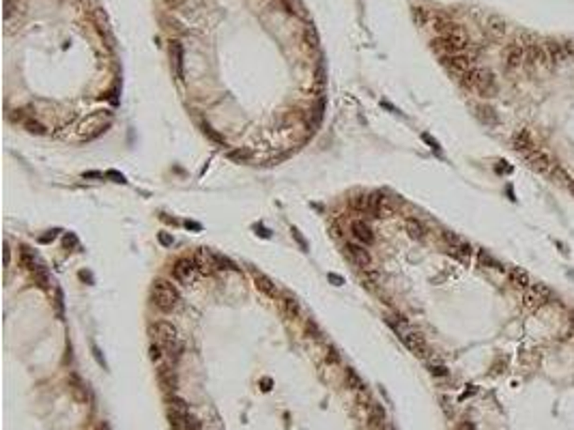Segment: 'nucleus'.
<instances>
[{
	"label": "nucleus",
	"instance_id": "nucleus-1",
	"mask_svg": "<svg viewBox=\"0 0 574 430\" xmlns=\"http://www.w3.org/2000/svg\"><path fill=\"white\" fill-rule=\"evenodd\" d=\"M460 82L464 88H471L476 90L480 97L488 99L497 95V80H494V74L490 69H484V67H471L467 74L460 76Z\"/></svg>",
	"mask_w": 574,
	"mask_h": 430
},
{
	"label": "nucleus",
	"instance_id": "nucleus-2",
	"mask_svg": "<svg viewBox=\"0 0 574 430\" xmlns=\"http://www.w3.org/2000/svg\"><path fill=\"white\" fill-rule=\"evenodd\" d=\"M150 301H153V306L160 312L168 314L172 310H176L178 301H181V295H178V288L170 282V280L157 278V280H153V286H150Z\"/></svg>",
	"mask_w": 574,
	"mask_h": 430
},
{
	"label": "nucleus",
	"instance_id": "nucleus-3",
	"mask_svg": "<svg viewBox=\"0 0 574 430\" xmlns=\"http://www.w3.org/2000/svg\"><path fill=\"white\" fill-rule=\"evenodd\" d=\"M198 271V260H196V254H188V256H181L172 262L170 267V276L176 284H190L194 280V274Z\"/></svg>",
	"mask_w": 574,
	"mask_h": 430
},
{
	"label": "nucleus",
	"instance_id": "nucleus-4",
	"mask_svg": "<svg viewBox=\"0 0 574 430\" xmlns=\"http://www.w3.org/2000/svg\"><path fill=\"white\" fill-rule=\"evenodd\" d=\"M348 232H350V239L362 243V246H372L374 243V230H372L370 222L366 218H355L348 222Z\"/></svg>",
	"mask_w": 574,
	"mask_h": 430
},
{
	"label": "nucleus",
	"instance_id": "nucleus-5",
	"mask_svg": "<svg viewBox=\"0 0 574 430\" xmlns=\"http://www.w3.org/2000/svg\"><path fill=\"white\" fill-rule=\"evenodd\" d=\"M342 252L346 254L348 260L353 264H357L360 269H368L370 262H372V256H370L368 250H366V246H362V243H357L353 239L342 243Z\"/></svg>",
	"mask_w": 574,
	"mask_h": 430
},
{
	"label": "nucleus",
	"instance_id": "nucleus-6",
	"mask_svg": "<svg viewBox=\"0 0 574 430\" xmlns=\"http://www.w3.org/2000/svg\"><path fill=\"white\" fill-rule=\"evenodd\" d=\"M441 62H443V67H448L452 74H456V76H462V74H467V71L473 67V58L471 56H467V54H448V56H441Z\"/></svg>",
	"mask_w": 574,
	"mask_h": 430
},
{
	"label": "nucleus",
	"instance_id": "nucleus-7",
	"mask_svg": "<svg viewBox=\"0 0 574 430\" xmlns=\"http://www.w3.org/2000/svg\"><path fill=\"white\" fill-rule=\"evenodd\" d=\"M170 67L174 71V78L183 82L185 78V50L181 41H170Z\"/></svg>",
	"mask_w": 574,
	"mask_h": 430
},
{
	"label": "nucleus",
	"instance_id": "nucleus-8",
	"mask_svg": "<svg viewBox=\"0 0 574 430\" xmlns=\"http://www.w3.org/2000/svg\"><path fill=\"white\" fill-rule=\"evenodd\" d=\"M400 340H402V344L408 348V350H413L415 355H420V357H424L426 355V350H428V346H426V340H424V336L422 334H415V332H402L398 336Z\"/></svg>",
	"mask_w": 574,
	"mask_h": 430
},
{
	"label": "nucleus",
	"instance_id": "nucleus-9",
	"mask_svg": "<svg viewBox=\"0 0 574 430\" xmlns=\"http://www.w3.org/2000/svg\"><path fill=\"white\" fill-rule=\"evenodd\" d=\"M157 378H160V385L164 387L166 394H174L178 387V374L172 366H160L157 370Z\"/></svg>",
	"mask_w": 574,
	"mask_h": 430
},
{
	"label": "nucleus",
	"instance_id": "nucleus-10",
	"mask_svg": "<svg viewBox=\"0 0 574 430\" xmlns=\"http://www.w3.org/2000/svg\"><path fill=\"white\" fill-rule=\"evenodd\" d=\"M148 332H150V336H155L157 342H166V340H170V338H176V329H174V325H172V322H168V320H153V322H148Z\"/></svg>",
	"mask_w": 574,
	"mask_h": 430
},
{
	"label": "nucleus",
	"instance_id": "nucleus-11",
	"mask_svg": "<svg viewBox=\"0 0 574 430\" xmlns=\"http://www.w3.org/2000/svg\"><path fill=\"white\" fill-rule=\"evenodd\" d=\"M206 260L211 262V267L213 269H218V271H232V274H236L239 271V267H236V262L234 260H230L226 254H222V252H213V250H206Z\"/></svg>",
	"mask_w": 574,
	"mask_h": 430
},
{
	"label": "nucleus",
	"instance_id": "nucleus-12",
	"mask_svg": "<svg viewBox=\"0 0 574 430\" xmlns=\"http://www.w3.org/2000/svg\"><path fill=\"white\" fill-rule=\"evenodd\" d=\"M162 346H164V353H166L168 357H170V364L174 366L178 360L183 357V353H185V344L178 340V336L176 338H170V340H166V342H160Z\"/></svg>",
	"mask_w": 574,
	"mask_h": 430
},
{
	"label": "nucleus",
	"instance_id": "nucleus-13",
	"mask_svg": "<svg viewBox=\"0 0 574 430\" xmlns=\"http://www.w3.org/2000/svg\"><path fill=\"white\" fill-rule=\"evenodd\" d=\"M522 62H525V48H522L520 43H512V46H508V50H506L508 69H516V67H520Z\"/></svg>",
	"mask_w": 574,
	"mask_h": 430
},
{
	"label": "nucleus",
	"instance_id": "nucleus-14",
	"mask_svg": "<svg viewBox=\"0 0 574 430\" xmlns=\"http://www.w3.org/2000/svg\"><path fill=\"white\" fill-rule=\"evenodd\" d=\"M512 144H514V148L518 150V153H525V155H532V153H534V140H532V136H529L525 129H520V132L514 134Z\"/></svg>",
	"mask_w": 574,
	"mask_h": 430
},
{
	"label": "nucleus",
	"instance_id": "nucleus-15",
	"mask_svg": "<svg viewBox=\"0 0 574 430\" xmlns=\"http://www.w3.org/2000/svg\"><path fill=\"white\" fill-rule=\"evenodd\" d=\"M544 50H546L548 60L553 62V64H559V62H564L566 58H568V56H566V50H564V43H562V41L550 39V41L544 43Z\"/></svg>",
	"mask_w": 574,
	"mask_h": 430
},
{
	"label": "nucleus",
	"instance_id": "nucleus-16",
	"mask_svg": "<svg viewBox=\"0 0 574 430\" xmlns=\"http://www.w3.org/2000/svg\"><path fill=\"white\" fill-rule=\"evenodd\" d=\"M20 262L24 264V267H26L28 271H30V274H32L34 269H39L41 264H43V262L39 260V256L34 254L30 248H26V246H22V250H20Z\"/></svg>",
	"mask_w": 574,
	"mask_h": 430
},
{
	"label": "nucleus",
	"instance_id": "nucleus-17",
	"mask_svg": "<svg viewBox=\"0 0 574 430\" xmlns=\"http://www.w3.org/2000/svg\"><path fill=\"white\" fill-rule=\"evenodd\" d=\"M476 114H478V118L482 120L484 125H488V127H494V125L499 123V116H497V112H494L492 106L480 104V106L476 108Z\"/></svg>",
	"mask_w": 574,
	"mask_h": 430
},
{
	"label": "nucleus",
	"instance_id": "nucleus-18",
	"mask_svg": "<svg viewBox=\"0 0 574 430\" xmlns=\"http://www.w3.org/2000/svg\"><path fill=\"white\" fill-rule=\"evenodd\" d=\"M486 30H488L494 39H499V37H504V34H506L508 24H506V20H504V18H499V16H490L488 20H486Z\"/></svg>",
	"mask_w": 574,
	"mask_h": 430
},
{
	"label": "nucleus",
	"instance_id": "nucleus-19",
	"mask_svg": "<svg viewBox=\"0 0 574 430\" xmlns=\"http://www.w3.org/2000/svg\"><path fill=\"white\" fill-rule=\"evenodd\" d=\"M529 164L538 172H548L550 166H553V162H550V157L546 153H532L529 155Z\"/></svg>",
	"mask_w": 574,
	"mask_h": 430
},
{
	"label": "nucleus",
	"instance_id": "nucleus-20",
	"mask_svg": "<svg viewBox=\"0 0 574 430\" xmlns=\"http://www.w3.org/2000/svg\"><path fill=\"white\" fill-rule=\"evenodd\" d=\"M252 278H254L256 286H258V288H260L262 292H267V295H274V292H276L274 280H271L269 276H264L262 271H252Z\"/></svg>",
	"mask_w": 574,
	"mask_h": 430
},
{
	"label": "nucleus",
	"instance_id": "nucleus-21",
	"mask_svg": "<svg viewBox=\"0 0 574 430\" xmlns=\"http://www.w3.org/2000/svg\"><path fill=\"white\" fill-rule=\"evenodd\" d=\"M404 228H406L408 236H413V239H424V236H426V226L422 224L418 218H406Z\"/></svg>",
	"mask_w": 574,
	"mask_h": 430
},
{
	"label": "nucleus",
	"instance_id": "nucleus-22",
	"mask_svg": "<svg viewBox=\"0 0 574 430\" xmlns=\"http://www.w3.org/2000/svg\"><path fill=\"white\" fill-rule=\"evenodd\" d=\"M200 129H202V134H204L211 142H215V144H220V146H228L226 138H224V136H222V134H220L218 129H215L211 123H206V120H202V123H200Z\"/></svg>",
	"mask_w": 574,
	"mask_h": 430
},
{
	"label": "nucleus",
	"instance_id": "nucleus-23",
	"mask_svg": "<svg viewBox=\"0 0 574 430\" xmlns=\"http://www.w3.org/2000/svg\"><path fill=\"white\" fill-rule=\"evenodd\" d=\"M350 209H353L355 213H362V215H368L370 211V200H368V194H355L353 198H350Z\"/></svg>",
	"mask_w": 574,
	"mask_h": 430
},
{
	"label": "nucleus",
	"instance_id": "nucleus-24",
	"mask_svg": "<svg viewBox=\"0 0 574 430\" xmlns=\"http://www.w3.org/2000/svg\"><path fill=\"white\" fill-rule=\"evenodd\" d=\"M368 422H370L372 428H378V426H381L383 422H385V411H383L381 404H376V402L370 404V408H368Z\"/></svg>",
	"mask_w": 574,
	"mask_h": 430
},
{
	"label": "nucleus",
	"instance_id": "nucleus-25",
	"mask_svg": "<svg viewBox=\"0 0 574 430\" xmlns=\"http://www.w3.org/2000/svg\"><path fill=\"white\" fill-rule=\"evenodd\" d=\"M22 125H24V129L28 134H34V136H48V127L41 123L39 118H24L22 120Z\"/></svg>",
	"mask_w": 574,
	"mask_h": 430
},
{
	"label": "nucleus",
	"instance_id": "nucleus-26",
	"mask_svg": "<svg viewBox=\"0 0 574 430\" xmlns=\"http://www.w3.org/2000/svg\"><path fill=\"white\" fill-rule=\"evenodd\" d=\"M478 262L482 264V267H486V269H494V271H504V269H506L504 264H501V262L497 260V258H492L490 254H486L484 250H480V252H478Z\"/></svg>",
	"mask_w": 574,
	"mask_h": 430
},
{
	"label": "nucleus",
	"instance_id": "nucleus-27",
	"mask_svg": "<svg viewBox=\"0 0 574 430\" xmlns=\"http://www.w3.org/2000/svg\"><path fill=\"white\" fill-rule=\"evenodd\" d=\"M32 278H34V284L41 286L43 290L50 288V284H52V282H50V274H48L46 264H41L39 269H34V271H32Z\"/></svg>",
	"mask_w": 574,
	"mask_h": 430
},
{
	"label": "nucleus",
	"instance_id": "nucleus-28",
	"mask_svg": "<svg viewBox=\"0 0 574 430\" xmlns=\"http://www.w3.org/2000/svg\"><path fill=\"white\" fill-rule=\"evenodd\" d=\"M118 95H120V86H118V84H114L112 88H108L99 99H104V102H108L110 106H118V102H120V97H118Z\"/></svg>",
	"mask_w": 574,
	"mask_h": 430
},
{
	"label": "nucleus",
	"instance_id": "nucleus-29",
	"mask_svg": "<svg viewBox=\"0 0 574 430\" xmlns=\"http://www.w3.org/2000/svg\"><path fill=\"white\" fill-rule=\"evenodd\" d=\"M290 234H292V239H295V243L299 246L301 252H308V250H310V243H308V239L304 236V232H301L297 226H290Z\"/></svg>",
	"mask_w": 574,
	"mask_h": 430
},
{
	"label": "nucleus",
	"instance_id": "nucleus-30",
	"mask_svg": "<svg viewBox=\"0 0 574 430\" xmlns=\"http://www.w3.org/2000/svg\"><path fill=\"white\" fill-rule=\"evenodd\" d=\"M54 308H56V316L62 320V316H64V297H62V290L58 288V286L54 288Z\"/></svg>",
	"mask_w": 574,
	"mask_h": 430
},
{
	"label": "nucleus",
	"instance_id": "nucleus-31",
	"mask_svg": "<svg viewBox=\"0 0 574 430\" xmlns=\"http://www.w3.org/2000/svg\"><path fill=\"white\" fill-rule=\"evenodd\" d=\"M164 346L160 342H150V346H148V357H150V362H155V364H160L162 360H164Z\"/></svg>",
	"mask_w": 574,
	"mask_h": 430
},
{
	"label": "nucleus",
	"instance_id": "nucleus-32",
	"mask_svg": "<svg viewBox=\"0 0 574 430\" xmlns=\"http://www.w3.org/2000/svg\"><path fill=\"white\" fill-rule=\"evenodd\" d=\"M510 278H512V282H514L516 286H522V288H527V286H529V276L525 274V271L512 269V271H510Z\"/></svg>",
	"mask_w": 574,
	"mask_h": 430
},
{
	"label": "nucleus",
	"instance_id": "nucleus-33",
	"mask_svg": "<svg viewBox=\"0 0 574 430\" xmlns=\"http://www.w3.org/2000/svg\"><path fill=\"white\" fill-rule=\"evenodd\" d=\"M20 11V0H4V22L9 24L11 18Z\"/></svg>",
	"mask_w": 574,
	"mask_h": 430
},
{
	"label": "nucleus",
	"instance_id": "nucleus-34",
	"mask_svg": "<svg viewBox=\"0 0 574 430\" xmlns=\"http://www.w3.org/2000/svg\"><path fill=\"white\" fill-rule=\"evenodd\" d=\"M183 430H202V422H200L196 415L188 413V418L183 422Z\"/></svg>",
	"mask_w": 574,
	"mask_h": 430
},
{
	"label": "nucleus",
	"instance_id": "nucleus-35",
	"mask_svg": "<svg viewBox=\"0 0 574 430\" xmlns=\"http://www.w3.org/2000/svg\"><path fill=\"white\" fill-rule=\"evenodd\" d=\"M228 160H232L236 164H248L250 162V155L241 148H234V150H228Z\"/></svg>",
	"mask_w": 574,
	"mask_h": 430
},
{
	"label": "nucleus",
	"instance_id": "nucleus-36",
	"mask_svg": "<svg viewBox=\"0 0 574 430\" xmlns=\"http://www.w3.org/2000/svg\"><path fill=\"white\" fill-rule=\"evenodd\" d=\"M346 381H348V385L350 387H355V390H364V381L360 376H357V372L355 370H346Z\"/></svg>",
	"mask_w": 574,
	"mask_h": 430
},
{
	"label": "nucleus",
	"instance_id": "nucleus-37",
	"mask_svg": "<svg viewBox=\"0 0 574 430\" xmlns=\"http://www.w3.org/2000/svg\"><path fill=\"white\" fill-rule=\"evenodd\" d=\"M62 246L67 250H76L78 246H80V241H78V236L74 232H64L62 234Z\"/></svg>",
	"mask_w": 574,
	"mask_h": 430
},
{
	"label": "nucleus",
	"instance_id": "nucleus-38",
	"mask_svg": "<svg viewBox=\"0 0 574 430\" xmlns=\"http://www.w3.org/2000/svg\"><path fill=\"white\" fill-rule=\"evenodd\" d=\"M422 140H424L426 144L434 150V153H439V155H441V144H439V140H436V138H432L430 134H426V132H424V134H422Z\"/></svg>",
	"mask_w": 574,
	"mask_h": 430
},
{
	"label": "nucleus",
	"instance_id": "nucleus-39",
	"mask_svg": "<svg viewBox=\"0 0 574 430\" xmlns=\"http://www.w3.org/2000/svg\"><path fill=\"white\" fill-rule=\"evenodd\" d=\"M540 304H542V297L538 295V288H536V292H527V295H525V306L527 308H536Z\"/></svg>",
	"mask_w": 574,
	"mask_h": 430
},
{
	"label": "nucleus",
	"instance_id": "nucleus-40",
	"mask_svg": "<svg viewBox=\"0 0 574 430\" xmlns=\"http://www.w3.org/2000/svg\"><path fill=\"white\" fill-rule=\"evenodd\" d=\"M428 370H430V374H432V376H448L450 374L448 368H446V366H441V364H430Z\"/></svg>",
	"mask_w": 574,
	"mask_h": 430
},
{
	"label": "nucleus",
	"instance_id": "nucleus-41",
	"mask_svg": "<svg viewBox=\"0 0 574 430\" xmlns=\"http://www.w3.org/2000/svg\"><path fill=\"white\" fill-rule=\"evenodd\" d=\"M58 232H60V228H52V230H48L46 234H41L37 241L41 243V246H46V243H52V241L56 239V234H58Z\"/></svg>",
	"mask_w": 574,
	"mask_h": 430
},
{
	"label": "nucleus",
	"instance_id": "nucleus-42",
	"mask_svg": "<svg viewBox=\"0 0 574 430\" xmlns=\"http://www.w3.org/2000/svg\"><path fill=\"white\" fill-rule=\"evenodd\" d=\"M157 241H160L164 248H172V243H174V236H172L170 232H157Z\"/></svg>",
	"mask_w": 574,
	"mask_h": 430
},
{
	"label": "nucleus",
	"instance_id": "nucleus-43",
	"mask_svg": "<svg viewBox=\"0 0 574 430\" xmlns=\"http://www.w3.org/2000/svg\"><path fill=\"white\" fill-rule=\"evenodd\" d=\"M254 230H256V234L260 236V239H271V230L267 226H262V224H254Z\"/></svg>",
	"mask_w": 574,
	"mask_h": 430
},
{
	"label": "nucleus",
	"instance_id": "nucleus-44",
	"mask_svg": "<svg viewBox=\"0 0 574 430\" xmlns=\"http://www.w3.org/2000/svg\"><path fill=\"white\" fill-rule=\"evenodd\" d=\"M82 176L84 178H99V181H106V172H97V170H86V172H82Z\"/></svg>",
	"mask_w": 574,
	"mask_h": 430
},
{
	"label": "nucleus",
	"instance_id": "nucleus-45",
	"mask_svg": "<svg viewBox=\"0 0 574 430\" xmlns=\"http://www.w3.org/2000/svg\"><path fill=\"white\" fill-rule=\"evenodd\" d=\"M306 329H308V334H312L314 338H320V329H318V325L314 320H308L306 322Z\"/></svg>",
	"mask_w": 574,
	"mask_h": 430
},
{
	"label": "nucleus",
	"instance_id": "nucleus-46",
	"mask_svg": "<svg viewBox=\"0 0 574 430\" xmlns=\"http://www.w3.org/2000/svg\"><path fill=\"white\" fill-rule=\"evenodd\" d=\"M92 357L97 360V364L102 366V368H108V364H106V360H104V355H102V350L97 348V344H92Z\"/></svg>",
	"mask_w": 574,
	"mask_h": 430
},
{
	"label": "nucleus",
	"instance_id": "nucleus-47",
	"mask_svg": "<svg viewBox=\"0 0 574 430\" xmlns=\"http://www.w3.org/2000/svg\"><path fill=\"white\" fill-rule=\"evenodd\" d=\"M78 278H80L82 282H86V284H95V278H92V274H90V271H86V269L78 271Z\"/></svg>",
	"mask_w": 574,
	"mask_h": 430
},
{
	"label": "nucleus",
	"instance_id": "nucleus-48",
	"mask_svg": "<svg viewBox=\"0 0 574 430\" xmlns=\"http://www.w3.org/2000/svg\"><path fill=\"white\" fill-rule=\"evenodd\" d=\"M183 226L188 228V230H202V224L196 220H183Z\"/></svg>",
	"mask_w": 574,
	"mask_h": 430
},
{
	"label": "nucleus",
	"instance_id": "nucleus-49",
	"mask_svg": "<svg viewBox=\"0 0 574 430\" xmlns=\"http://www.w3.org/2000/svg\"><path fill=\"white\" fill-rule=\"evenodd\" d=\"M327 280H329V282H332L334 286H342V284H344V278L338 276V274H334V271H329V274H327Z\"/></svg>",
	"mask_w": 574,
	"mask_h": 430
},
{
	"label": "nucleus",
	"instance_id": "nucleus-50",
	"mask_svg": "<svg viewBox=\"0 0 574 430\" xmlns=\"http://www.w3.org/2000/svg\"><path fill=\"white\" fill-rule=\"evenodd\" d=\"M106 176H108V178H114V183H125V176L120 174V172H116V170H108Z\"/></svg>",
	"mask_w": 574,
	"mask_h": 430
},
{
	"label": "nucleus",
	"instance_id": "nucleus-51",
	"mask_svg": "<svg viewBox=\"0 0 574 430\" xmlns=\"http://www.w3.org/2000/svg\"><path fill=\"white\" fill-rule=\"evenodd\" d=\"M329 362H332V364L340 362V353H338V348H336V346H329Z\"/></svg>",
	"mask_w": 574,
	"mask_h": 430
},
{
	"label": "nucleus",
	"instance_id": "nucleus-52",
	"mask_svg": "<svg viewBox=\"0 0 574 430\" xmlns=\"http://www.w3.org/2000/svg\"><path fill=\"white\" fill-rule=\"evenodd\" d=\"M160 220H162V222H166V224H172V226L183 224V222H178V220H174V218H170V215H166V213H162V215H160Z\"/></svg>",
	"mask_w": 574,
	"mask_h": 430
},
{
	"label": "nucleus",
	"instance_id": "nucleus-53",
	"mask_svg": "<svg viewBox=\"0 0 574 430\" xmlns=\"http://www.w3.org/2000/svg\"><path fill=\"white\" fill-rule=\"evenodd\" d=\"M332 234L336 236V239H340V236H342V226L338 224V222H332Z\"/></svg>",
	"mask_w": 574,
	"mask_h": 430
},
{
	"label": "nucleus",
	"instance_id": "nucleus-54",
	"mask_svg": "<svg viewBox=\"0 0 574 430\" xmlns=\"http://www.w3.org/2000/svg\"><path fill=\"white\" fill-rule=\"evenodd\" d=\"M456 430H476V426H473V422L464 420V422H460V424L456 426Z\"/></svg>",
	"mask_w": 574,
	"mask_h": 430
},
{
	"label": "nucleus",
	"instance_id": "nucleus-55",
	"mask_svg": "<svg viewBox=\"0 0 574 430\" xmlns=\"http://www.w3.org/2000/svg\"><path fill=\"white\" fill-rule=\"evenodd\" d=\"M260 387H262L264 392H269L271 387H274V381H271L269 376H262V378H260Z\"/></svg>",
	"mask_w": 574,
	"mask_h": 430
},
{
	"label": "nucleus",
	"instance_id": "nucleus-56",
	"mask_svg": "<svg viewBox=\"0 0 574 430\" xmlns=\"http://www.w3.org/2000/svg\"><path fill=\"white\" fill-rule=\"evenodd\" d=\"M381 106L385 108V110H390V112H394V114H400V110H398V108H396V106H392L390 102H387V99H383V102H381Z\"/></svg>",
	"mask_w": 574,
	"mask_h": 430
},
{
	"label": "nucleus",
	"instance_id": "nucleus-57",
	"mask_svg": "<svg viewBox=\"0 0 574 430\" xmlns=\"http://www.w3.org/2000/svg\"><path fill=\"white\" fill-rule=\"evenodd\" d=\"M4 264H6V267L11 264V248H9V243H4Z\"/></svg>",
	"mask_w": 574,
	"mask_h": 430
},
{
	"label": "nucleus",
	"instance_id": "nucleus-58",
	"mask_svg": "<svg viewBox=\"0 0 574 430\" xmlns=\"http://www.w3.org/2000/svg\"><path fill=\"white\" fill-rule=\"evenodd\" d=\"M164 2H166L168 6H172V9H176V6H178V4H181V2H183V0H164Z\"/></svg>",
	"mask_w": 574,
	"mask_h": 430
},
{
	"label": "nucleus",
	"instance_id": "nucleus-59",
	"mask_svg": "<svg viewBox=\"0 0 574 430\" xmlns=\"http://www.w3.org/2000/svg\"><path fill=\"white\" fill-rule=\"evenodd\" d=\"M473 394H476V387H471V390H467V392H464V394H462V396H460V400H464V398H469V396H473Z\"/></svg>",
	"mask_w": 574,
	"mask_h": 430
},
{
	"label": "nucleus",
	"instance_id": "nucleus-60",
	"mask_svg": "<svg viewBox=\"0 0 574 430\" xmlns=\"http://www.w3.org/2000/svg\"><path fill=\"white\" fill-rule=\"evenodd\" d=\"M95 430H110V428H108V424H106V422H99V424L95 426Z\"/></svg>",
	"mask_w": 574,
	"mask_h": 430
},
{
	"label": "nucleus",
	"instance_id": "nucleus-61",
	"mask_svg": "<svg viewBox=\"0 0 574 430\" xmlns=\"http://www.w3.org/2000/svg\"><path fill=\"white\" fill-rule=\"evenodd\" d=\"M568 190H570V194L574 196V181H570V183H568Z\"/></svg>",
	"mask_w": 574,
	"mask_h": 430
},
{
	"label": "nucleus",
	"instance_id": "nucleus-62",
	"mask_svg": "<svg viewBox=\"0 0 574 430\" xmlns=\"http://www.w3.org/2000/svg\"><path fill=\"white\" fill-rule=\"evenodd\" d=\"M387 430H394V428H387Z\"/></svg>",
	"mask_w": 574,
	"mask_h": 430
}]
</instances>
